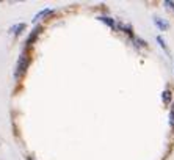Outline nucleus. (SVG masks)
I'll return each mask as SVG.
<instances>
[{
	"instance_id": "1",
	"label": "nucleus",
	"mask_w": 174,
	"mask_h": 160,
	"mask_svg": "<svg viewBox=\"0 0 174 160\" xmlns=\"http://www.w3.org/2000/svg\"><path fill=\"white\" fill-rule=\"evenodd\" d=\"M27 64H28V60H27V55H20L19 57V61H17V67H16V72H14V77L16 79H20V76L25 72L27 69Z\"/></svg>"
},
{
	"instance_id": "2",
	"label": "nucleus",
	"mask_w": 174,
	"mask_h": 160,
	"mask_svg": "<svg viewBox=\"0 0 174 160\" xmlns=\"http://www.w3.org/2000/svg\"><path fill=\"white\" fill-rule=\"evenodd\" d=\"M154 22H155V25L160 28V30H168L169 28V24L165 20V19H160V17H155L154 19Z\"/></svg>"
},
{
	"instance_id": "3",
	"label": "nucleus",
	"mask_w": 174,
	"mask_h": 160,
	"mask_svg": "<svg viewBox=\"0 0 174 160\" xmlns=\"http://www.w3.org/2000/svg\"><path fill=\"white\" fill-rule=\"evenodd\" d=\"M99 20H102L104 24H107L110 28H116V24H115V20H113L111 17H105V16H102V17H99Z\"/></svg>"
},
{
	"instance_id": "4",
	"label": "nucleus",
	"mask_w": 174,
	"mask_h": 160,
	"mask_svg": "<svg viewBox=\"0 0 174 160\" xmlns=\"http://www.w3.org/2000/svg\"><path fill=\"white\" fill-rule=\"evenodd\" d=\"M52 13V10L50 8H46V10H42V11H39L36 16H35V19H33V22H38L39 19H42L44 16H47V14H50Z\"/></svg>"
},
{
	"instance_id": "5",
	"label": "nucleus",
	"mask_w": 174,
	"mask_h": 160,
	"mask_svg": "<svg viewBox=\"0 0 174 160\" xmlns=\"http://www.w3.org/2000/svg\"><path fill=\"white\" fill-rule=\"evenodd\" d=\"M22 30H25V24H19V25H14V27L11 28V32H14L16 35H20Z\"/></svg>"
},
{
	"instance_id": "6",
	"label": "nucleus",
	"mask_w": 174,
	"mask_h": 160,
	"mask_svg": "<svg viewBox=\"0 0 174 160\" xmlns=\"http://www.w3.org/2000/svg\"><path fill=\"white\" fill-rule=\"evenodd\" d=\"M162 99H163V102L165 104H169V101H171V91H163V96H162Z\"/></svg>"
},
{
	"instance_id": "7",
	"label": "nucleus",
	"mask_w": 174,
	"mask_h": 160,
	"mask_svg": "<svg viewBox=\"0 0 174 160\" xmlns=\"http://www.w3.org/2000/svg\"><path fill=\"white\" fill-rule=\"evenodd\" d=\"M38 35H39V28H35V30H33V33L30 35V38H28V41H27V44L30 45V44H32V42L35 41V38H36Z\"/></svg>"
},
{
	"instance_id": "8",
	"label": "nucleus",
	"mask_w": 174,
	"mask_h": 160,
	"mask_svg": "<svg viewBox=\"0 0 174 160\" xmlns=\"http://www.w3.org/2000/svg\"><path fill=\"white\" fill-rule=\"evenodd\" d=\"M157 42L160 44V47H162L165 52H168V47H166V44H165V39H163L162 36H157Z\"/></svg>"
},
{
	"instance_id": "9",
	"label": "nucleus",
	"mask_w": 174,
	"mask_h": 160,
	"mask_svg": "<svg viewBox=\"0 0 174 160\" xmlns=\"http://www.w3.org/2000/svg\"><path fill=\"white\" fill-rule=\"evenodd\" d=\"M169 124L171 127H174V105L171 107V111H169Z\"/></svg>"
},
{
	"instance_id": "10",
	"label": "nucleus",
	"mask_w": 174,
	"mask_h": 160,
	"mask_svg": "<svg viewBox=\"0 0 174 160\" xmlns=\"http://www.w3.org/2000/svg\"><path fill=\"white\" fill-rule=\"evenodd\" d=\"M165 5H166L168 8H171V10H174V2H165Z\"/></svg>"
}]
</instances>
